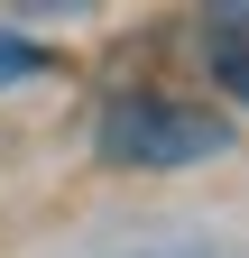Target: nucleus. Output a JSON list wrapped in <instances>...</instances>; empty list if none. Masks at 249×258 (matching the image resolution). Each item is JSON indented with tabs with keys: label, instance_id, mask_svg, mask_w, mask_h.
Segmentation results:
<instances>
[{
	"label": "nucleus",
	"instance_id": "3",
	"mask_svg": "<svg viewBox=\"0 0 249 258\" xmlns=\"http://www.w3.org/2000/svg\"><path fill=\"white\" fill-rule=\"evenodd\" d=\"M46 64H55V55H46L37 37H19V28H0V83H28V74H46Z\"/></svg>",
	"mask_w": 249,
	"mask_h": 258
},
{
	"label": "nucleus",
	"instance_id": "2",
	"mask_svg": "<svg viewBox=\"0 0 249 258\" xmlns=\"http://www.w3.org/2000/svg\"><path fill=\"white\" fill-rule=\"evenodd\" d=\"M203 64H212V83L231 102H249V10H212L203 19Z\"/></svg>",
	"mask_w": 249,
	"mask_h": 258
},
{
	"label": "nucleus",
	"instance_id": "4",
	"mask_svg": "<svg viewBox=\"0 0 249 258\" xmlns=\"http://www.w3.org/2000/svg\"><path fill=\"white\" fill-rule=\"evenodd\" d=\"M120 258H222V249H203V240H157V249H120Z\"/></svg>",
	"mask_w": 249,
	"mask_h": 258
},
{
	"label": "nucleus",
	"instance_id": "1",
	"mask_svg": "<svg viewBox=\"0 0 249 258\" xmlns=\"http://www.w3.org/2000/svg\"><path fill=\"white\" fill-rule=\"evenodd\" d=\"M92 148L111 157V166H203V157L231 148V120H212L194 102H175V92H111L102 111H92Z\"/></svg>",
	"mask_w": 249,
	"mask_h": 258
}]
</instances>
